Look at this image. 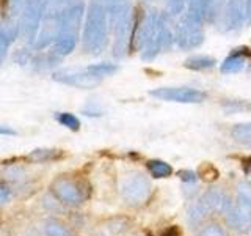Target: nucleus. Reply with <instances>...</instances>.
<instances>
[{
  "label": "nucleus",
  "mask_w": 251,
  "mask_h": 236,
  "mask_svg": "<svg viewBox=\"0 0 251 236\" xmlns=\"http://www.w3.org/2000/svg\"><path fill=\"white\" fill-rule=\"evenodd\" d=\"M108 41V11L104 2L93 0L83 24V51L86 54L98 55L105 49Z\"/></svg>",
  "instance_id": "1"
},
{
  "label": "nucleus",
  "mask_w": 251,
  "mask_h": 236,
  "mask_svg": "<svg viewBox=\"0 0 251 236\" xmlns=\"http://www.w3.org/2000/svg\"><path fill=\"white\" fill-rule=\"evenodd\" d=\"M201 26H202L201 21L192 18L190 14H185L176 29L175 41L177 47L184 51H190L201 46L204 41V31Z\"/></svg>",
  "instance_id": "2"
},
{
  "label": "nucleus",
  "mask_w": 251,
  "mask_h": 236,
  "mask_svg": "<svg viewBox=\"0 0 251 236\" xmlns=\"http://www.w3.org/2000/svg\"><path fill=\"white\" fill-rule=\"evenodd\" d=\"M149 94L162 101L182 102V104H198V102H202L207 98V94L204 91L188 88V87H162V88L149 91Z\"/></svg>",
  "instance_id": "3"
},
{
  "label": "nucleus",
  "mask_w": 251,
  "mask_h": 236,
  "mask_svg": "<svg viewBox=\"0 0 251 236\" xmlns=\"http://www.w3.org/2000/svg\"><path fill=\"white\" fill-rule=\"evenodd\" d=\"M121 194L129 203H143L151 195V183L140 172H133L124 178L121 184Z\"/></svg>",
  "instance_id": "4"
},
{
  "label": "nucleus",
  "mask_w": 251,
  "mask_h": 236,
  "mask_svg": "<svg viewBox=\"0 0 251 236\" xmlns=\"http://www.w3.org/2000/svg\"><path fill=\"white\" fill-rule=\"evenodd\" d=\"M50 191L61 203L73 205V206L80 205L86 199L83 186L77 179L66 178V177H60L55 179L50 186Z\"/></svg>",
  "instance_id": "5"
},
{
  "label": "nucleus",
  "mask_w": 251,
  "mask_h": 236,
  "mask_svg": "<svg viewBox=\"0 0 251 236\" xmlns=\"http://www.w3.org/2000/svg\"><path fill=\"white\" fill-rule=\"evenodd\" d=\"M52 79L55 82H58V84L75 87V88H83V90L93 88V87L99 85V82H100V77L91 74L88 69H82V71H75V69L55 71V73L52 74Z\"/></svg>",
  "instance_id": "6"
},
{
  "label": "nucleus",
  "mask_w": 251,
  "mask_h": 236,
  "mask_svg": "<svg viewBox=\"0 0 251 236\" xmlns=\"http://www.w3.org/2000/svg\"><path fill=\"white\" fill-rule=\"evenodd\" d=\"M200 203L206 212H210V211L225 212L226 208L229 206V199H227L226 192L222 191L220 187H210L209 191L204 192Z\"/></svg>",
  "instance_id": "7"
},
{
  "label": "nucleus",
  "mask_w": 251,
  "mask_h": 236,
  "mask_svg": "<svg viewBox=\"0 0 251 236\" xmlns=\"http://www.w3.org/2000/svg\"><path fill=\"white\" fill-rule=\"evenodd\" d=\"M225 13L227 27L232 30L240 29L247 18V0H227Z\"/></svg>",
  "instance_id": "8"
},
{
  "label": "nucleus",
  "mask_w": 251,
  "mask_h": 236,
  "mask_svg": "<svg viewBox=\"0 0 251 236\" xmlns=\"http://www.w3.org/2000/svg\"><path fill=\"white\" fill-rule=\"evenodd\" d=\"M226 219L227 224L232 225L234 228H239V230H245L251 224V209L243 206L237 202V205H231L226 208Z\"/></svg>",
  "instance_id": "9"
},
{
  "label": "nucleus",
  "mask_w": 251,
  "mask_h": 236,
  "mask_svg": "<svg viewBox=\"0 0 251 236\" xmlns=\"http://www.w3.org/2000/svg\"><path fill=\"white\" fill-rule=\"evenodd\" d=\"M19 35V22H16L14 19H8L0 26V65L3 63L10 46L16 39V36Z\"/></svg>",
  "instance_id": "10"
},
{
  "label": "nucleus",
  "mask_w": 251,
  "mask_h": 236,
  "mask_svg": "<svg viewBox=\"0 0 251 236\" xmlns=\"http://www.w3.org/2000/svg\"><path fill=\"white\" fill-rule=\"evenodd\" d=\"M78 35L75 33H58L53 41V54L58 57H66V55L73 54V51L77 46Z\"/></svg>",
  "instance_id": "11"
},
{
  "label": "nucleus",
  "mask_w": 251,
  "mask_h": 236,
  "mask_svg": "<svg viewBox=\"0 0 251 236\" xmlns=\"http://www.w3.org/2000/svg\"><path fill=\"white\" fill-rule=\"evenodd\" d=\"M107 11L110 21L115 24L121 18L130 16V0H107Z\"/></svg>",
  "instance_id": "12"
},
{
  "label": "nucleus",
  "mask_w": 251,
  "mask_h": 236,
  "mask_svg": "<svg viewBox=\"0 0 251 236\" xmlns=\"http://www.w3.org/2000/svg\"><path fill=\"white\" fill-rule=\"evenodd\" d=\"M215 59L209 57V55H193V57L187 59L184 66L192 71H206L215 66Z\"/></svg>",
  "instance_id": "13"
},
{
  "label": "nucleus",
  "mask_w": 251,
  "mask_h": 236,
  "mask_svg": "<svg viewBox=\"0 0 251 236\" xmlns=\"http://www.w3.org/2000/svg\"><path fill=\"white\" fill-rule=\"evenodd\" d=\"M63 153L60 149H50V148H38V149H33L28 156L27 159L31 161V162H47V161H55L61 157Z\"/></svg>",
  "instance_id": "14"
},
{
  "label": "nucleus",
  "mask_w": 251,
  "mask_h": 236,
  "mask_svg": "<svg viewBox=\"0 0 251 236\" xmlns=\"http://www.w3.org/2000/svg\"><path fill=\"white\" fill-rule=\"evenodd\" d=\"M210 6V0H188V11L187 14H190L192 18L204 21V18H207Z\"/></svg>",
  "instance_id": "15"
},
{
  "label": "nucleus",
  "mask_w": 251,
  "mask_h": 236,
  "mask_svg": "<svg viewBox=\"0 0 251 236\" xmlns=\"http://www.w3.org/2000/svg\"><path fill=\"white\" fill-rule=\"evenodd\" d=\"M245 65V57L239 52H232L229 57H227L223 63H222V73L225 74H231V73H239V71Z\"/></svg>",
  "instance_id": "16"
},
{
  "label": "nucleus",
  "mask_w": 251,
  "mask_h": 236,
  "mask_svg": "<svg viewBox=\"0 0 251 236\" xmlns=\"http://www.w3.org/2000/svg\"><path fill=\"white\" fill-rule=\"evenodd\" d=\"M232 139L240 145L251 147V123H242L235 124L231 131Z\"/></svg>",
  "instance_id": "17"
},
{
  "label": "nucleus",
  "mask_w": 251,
  "mask_h": 236,
  "mask_svg": "<svg viewBox=\"0 0 251 236\" xmlns=\"http://www.w3.org/2000/svg\"><path fill=\"white\" fill-rule=\"evenodd\" d=\"M148 169L151 172V175L154 178H167L173 173V169L171 165L163 162V161H159V159H154V161H149L148 162Z\"/></svg>",
  "instance_id": "18"
},
{
  "label": "nucleus",
  "mask_w": 251,
  "mask_h": 236,
  "mask_svg": "<svg viewBox=\"0 0 251 236\" xmlns=\"http://www.w3.org/2000/svg\"><path fill=\"white\" fill-rule=\"evenodd\" d=\"M223 109L227 114H239V112H247L251 110V102L250 101H240V99H226L223 101Z\"/></svg>",
  "instance_id": "19"
},
{
  "label": "nucleus",
  "mask_w": 251,
  "mask_h": 236,
  "mask_svg": "<svg viewBox=\"0 0 251 236\" xmlns=\"http://www.w3.org/2000/svg\"><path fill=\"white\" fill-rule=\"evenodd\" d=\"M90 71L91 74L98 76V77H105V76H112L113 73L118 71V66L113 65V63H108V61H104V63H96V65H91L86 68Z\"/></svg>",
  "instance_id": "20"
},
{
  "label": "nucleus",
  "mask_w": 251,
  "mask_h": 236,
  "mask_svg": "<svg viewBox=\"0 0 251 236\" xmlns=\"http://www.w3.org/2000/svg\"><path fill=\"white\" fill-rule=\"evenodd\" d=\"M57 121L61 126H65V128L71 129V131H78V129H80V120H78L75 115L69 114V112H58L57 114Z\"/></svg>",
  "instance_id": "21"
},
{
  "label": "nucleus",
  "mask_w": 251,
  "mask_h": 236,
  "mask_svg": "<svg viewBox=\"0 0 251 236\" xmlns=\"http://www.w3.org/2000/svg\"><path fill=\"white\" fill-rule=\"evenodd\" d=\"M237 202L251 209V184L250 183L237 184Z\"/></svg>",
  "instance_id": "22"
},
{
  "label": "nucleus",
  "mask_w": 251,
  "mask_h": 236,
  "mask_svg": "<svg viewBox=\"0 0 251 236\" xmlns=\"http://www.w3.org/2000/svg\"><path fill=\"white\" fill-rule=\"evenodd\" d=\"M46 236H71V233L68 232V228L57 222V220H49L44 227Z\"/></svg>",
  "instance_id": "23"
},
{
  "label": "nucleus",
  "mask_w": 251,
  "mask_h": 236,
  "mask_svg": "<svg viewBox=\"0 0 251 236\" xmlns=\"http://www.w3.org/2000/svg\"><path fill=\"white\" fill-rule=\"evenodd\" d=\"M28 0H8V8H10V19H19L24 6Z\"/></svg>",
  "instance_id": "24"
},
{
  "label": "nucleus",
  "mask_w": 251,
  "mask_h": 236,
  "mask_svg": "<svg viewBox=\"0 0 251 236\" xmlns=\"http://www.w3.org/2000/svg\"><path fill=\"white\" fill-rule=\"evenodd\" d=\"M185 2H187V0H167V8H168L170 14L177 16V14L182 13Z\"/></svg>",
  "instance_id": "25"
},
{
  "label": "nucleus",
  "mask_w": 251,
  "mask_h": 236,
  "mask_svg": "<svg viewBox=\"0 0 251 236\" xmlns=\"http://www.w3.org/2000/svg\"><path fill=\"white\" fill-rule=\"evenodd\" d=\"M200 236H226L223 228L218 227V225H207L204 230L201 232Z\"/></svg>",
  "instance_id": "26"
},
{
  "label": "nucleus",
  "mask_w": 251,
  "mask_h": 236,
  "mask_svg": "<svg viewBox=\"0 0 251 236\" xmlns=\"http://www.w3.org/2000/svg\"><path fill=\"white\" fill-rule=\"evenodd\" d=\"M83 114L90 115V117H100L102 115V109H100L99 104H96V102H90V104L83 109Z\"/></svg>",
  "instance_id": "27"
},
{
  "label": "nucleus",
  "mask_w": 251,
  "mask_h": 236,
  "mask_svg": "<svg viewBox=\"0 0 251 236\" xmlns=\"http://www.w3.org/2000/svg\"><path fill=\"white\" fill-rule=\"evenodd\" d=\"M11 199V189L6 184L0 183V203H6Z\"/></svg>",
  "instance_id": "28"
},
{
  "label": "nucleus",
  "mask_w": 251,
  "mask_h": 236,
  "mask_svg": "<svg viewBox=\"0 0 251 236\" xmlns=\"http://www.w3.org/2000/svg\"><path fill=\"white\" fill-rule=\"evenodd\" d=\"M179 177L182 178L185 183H195L196 181V175L193 172H190V170H182V172H179Z\"/></svg>",
  "instance_id": "29"
},
{
  "label": "nucleus",
  "mask_w": 251,
  "mask_h": 236,
  "mask_svg": "<svg viewBox=\"0 0 251 236\" xmlns=\"http://www.w3.org/2000/svg\"><path fill=\"white\" fill-rule=\"evenodd\" d=\"M0 136H16V131L11 129L10 126H3L0 124Z\"/></svg>",
  "instance_id": "30"
},
{
  "label": "nucleus",
  "mask_w": 251,
  "mask_h": 236,
  "mask_svg": "<svg viewBox=\"0 0 251 236\" xmlns=\"http://www.w3.org/2000/svg\"><path fill=\"white\" fill-rule=\"evenodd\" d=\"M162 236H180V232L177 230L176 227H171V228H168V230L165 232Z\"/></svg>",
  "instance_id": "31"
},
{
  "label": "nucleus",
  "mask_w": 251,
  "mask_h": 236,
  "mask_svg": "<svg viewBox=\"0 0 251 236\" xmlns=\"http://www.w3.org/2000/svg\"><path fill=\"white\" fill-rule=\"evenodd\" d=\"M247 18L251 22V0H247Z\"/></svg>",
  "instance_id": "32"
}]
</instances>
